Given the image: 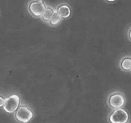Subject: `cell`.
<instances>
[{"instance_id": "277c9868", "label": "cell", "mask_w": 131, "mask_h": 123, "mask_svg": "<svg viewBox=\"0 0 131 123\" xmlns=\"http://www.w3.org/2000/svg\"><path fill=\"white\" fill-rule=\"evenodd\" d=\"M19 104V96L17 94H12L5 100L3 110L8 114H12L17 110Z\"/></svg>"}, {"instance_id": "5b68a950", "label": "cell", "mask_w": 131, "mask_h": 123, "mask_svg": "<svg viewBox=\"0 0 131 123\" xmlns=\"http://www.w3.org/2000/svg\"><path fill=\"white\" fill-rule=\"evenodd\" d=\"M33 112L26 106H21L16 111L15 117L18 121L23 123H27L33 117Z\"/></svg>"}, {"instance_id": "7c38bea8", "label": "cell", "mask_w": 131, "mask_h": 123, "mask_svg": "<svg viewBox=\"0 0 131 123\" xmlns=\"http://www.w3.org/2000/svg\"><path fill=\"white\" fill-rule=\"evenodd\" d=\"M105 1L107 2H108V3H114V2H115L117 0H105Z\"/></svg>"}, {"instance_id": "8fae6325", "label": "cell", "mask_w": 131, "mask_h": 123, "mask_svg": "<svg viewBox=\"0 0 131 123\" xmlns=\"http://www.w3.org/2000/svg\"><path fill=\"white\" fill-rule=\"evenodd\" d=\"M127 36H128V39H129V41H131V27L128 29V32H127Z\"/></svg>"}, {"instance_id": "5bb4252c", "label": "cell", "mask_w": 131, "mask_h": 123, "mask_svg": "<svg viewBox=\"0 0 131 123\" xmlns=\"http://www.w3.org/2000/svg\"><path fill=\"white\" fill-rule=\"evenodd\" d=\"M130 72H131V71H130Z\"/></svg>"}, {"instance_id": "9c48e42d", "label": "cell", "mask_w": 131, "mask_h": 123, "mask_svg": "<svg viewBox=\"0 0 131 123\" xmlns=\"http://www.w3.org/2000/svg\"><path fill=\"white\" fill-rule=\"evenodd\" d=\"M62 17H60V15H59V14L56 12V10H55V13L53 14V15L52 16L51 18L50 19V21H49L48 23L50 24V26H56L60 23V22L62 21Z\"/></svg>"}, {"instance_id": "7a4b0ae2", "label": "cell", "mask_w": 131, "mask_h": 123, "mask_svg": "<svg viewBox=\"0 0 131 123\" xmlns=\"http://www.w3.org/2000/svg\"><path fill=\"white\" fill-rule=\"evenodd\" d=\"M111 123H127L129 120V114L123 108L114 109L109 117Z\"/></svg>"}, {"instance_id": "52a82bcc", "label": "cell", "mask_w": 131, "mask_h": 123, "mask_svg": "<svg viewBox=\"0 0 131 123\" xmlns=\"http://www.w3.org/2000/svg\"><path fill=\"white\" fill-rule=\"evenodd\" d=\"M119 67L121 69L125 72L131 71V56H125L119 61Z\"/></svg>"}, {"instance_id": "4fadbf2b", "label": "cell", "mask_w": 131, "mask_h": 123, "mask_svg": "<svg viewBox=\"0 0 131 123\" xmlns=\"http://www.w3.org/2000/svg\"><path fill=\"white\" fill-rule=\"evenodd\" d=\"M127 123H130V122H127Z\"/></svg>"}, {"instance_id": "3957f363", "label": "cell", "mask_w": 131, "mask_h": 123, "mask_svg": "<svg viewBox=\"0 0 131 123\" xmlns=\"http://www.w3.org/2000/svg\"><path fill=\"white\" fill-rule=\"evenodd\" d=\"M125 97L121 92H114L109 96L108 103L113 109L123 108L125 105Z\"/></svg>"}, {"instance_id": "8992f818", "label": "cell", "mask_w": 131, "mask_h": 123, "mask_svg": "<svg viewBox=\"0 0 131 123\" xmlns=\"http://www.w3.org/2000/svg\"><path fill=\"white\" fill-rule=\"evenodd\" d=\"M56 12L60 15L62 19L69 18L71 15V8L70 5L66 3L59 5L56 8Z\"/></svg>"}, {"instance_id": "6da1fadb", "label": "cell", "mask_w": 131, "mask_h": 123, "mask_svg": "<svg viewBox=\"0 0 131 123\" xmlns=\"http://www.w3.org/2000/svg\"><path fill=\"white\" fill-rule=\"evenodd\" d=\"M44 0H31L28 3L27 8L29 14L36 17H41L46 8Z\"/></svg>"}, {"instance_id": "30bf717a", "label": "cell", "mask_w": 131, "mask_h": 123, "mask_svg": "<svg viewBox=\"0 0 131 123\" xmlns=\"http://www.w3.org/2000/svg\"><path fill=\"white\" fill-rule=\"evenodd\" d=\"M5 103V99L2 96H0V108L3 106Z\"/></svg>"}, {"instance_id": "ba28073f", "label": "cell", "mask_w": 131, "mask_h": 123, "mask_svg": "<svg viewBox=\"0 0 131 123\" xmlns=\"http://www.w3.org/2000/svg\"><path fill=\"white\" fill-rule=\"evenodd\" d=\"M55 10L51 7H46V10L44 12L43 14L41 16V19L43 20L45 22H49L50 19L51 18L52 16L53 15V14L55 13Z\"/></svg>"}]
</instances>
